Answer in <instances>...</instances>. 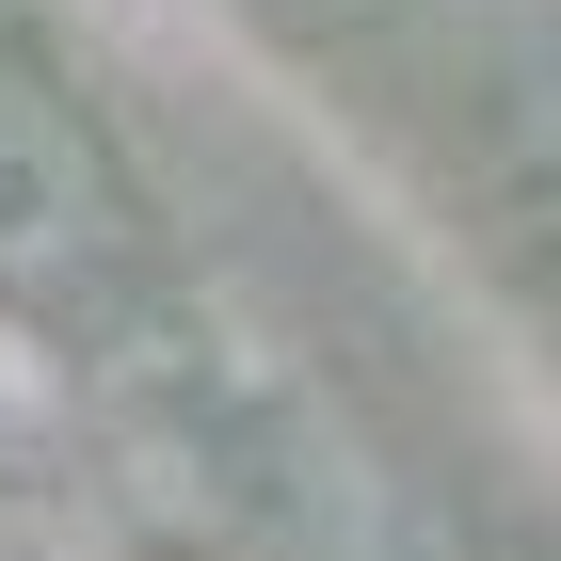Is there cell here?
<instances>
[{
    "label": "cell",
    "mask_w": 561,
    "mask_h": 561,
    "mask_svg": "<svg viewBox=\"0 0 561 561\" xmlns=\"http://www.w3.org/2000/svg\"><path fill=\"white\" fill-rule=\"evenodd\" d=\"M145 289V209L113 145L81 129V96L48 81L33 48L0 33V321H33V337H113Z\"/></svg>",
    "instance_id": "1"
}]
</instances>
